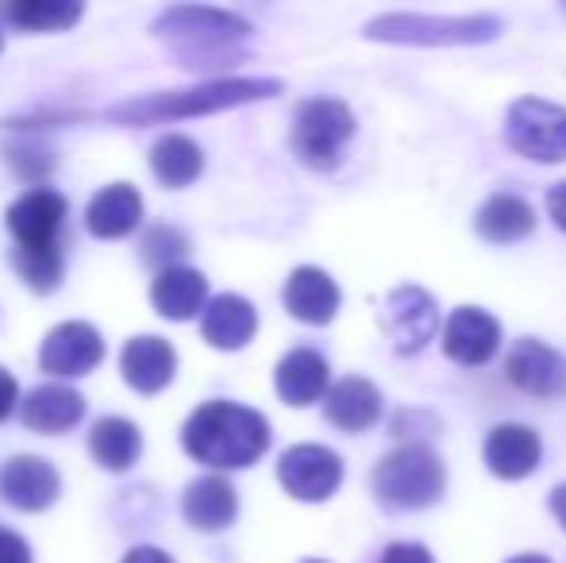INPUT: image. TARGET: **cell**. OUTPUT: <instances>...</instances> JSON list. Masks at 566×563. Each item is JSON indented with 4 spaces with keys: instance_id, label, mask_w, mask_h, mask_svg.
<instances>
[{
    "instance_id": "cell-31",
    "label": "cell",
    "mask_w": 566,
    "mask_h": 563,
    "mask_svg": "<svg viewBox=\"0 0 566 563\" xmlns=\"http://www.w3.org/2000/svg\"><path fill=\"white\" fill-rule=\"evenodd\" d=\"M0 563H31L28 544L15 533H8V529H0Z\"/></svg>"
},
{
    "instance_id": "cell-30",
    "label": "cell",
    "mask_w": 566,
    "mask_h": 563,
    "mask_svg": "<svg viewBox=\"0 0 566 563\" xmlns=\"http://www.w3.org/2000/svg\"><path fill=\"white\" fill-rule=\"evenodd\" d=\"M378 563H436V560H432V552H428L424 544L401 541V544H389L386 556H381Z\"/></svg>"
},
{
    "instance_id": "cell-17",
    "label": "cell",
    "mask_w": 566,
    "mask_h": 563,
    "mask_svg": "<svg viewBox=\"0 0 566 563\" xmlns=\"http://www.w3.org/2000/svg\"><path fill=\"white\" fill-rule=\"evenodd\" d=\"M254 329H259V313L247 298L239 293H220L205 305V316H201V332L212 347L220 352H235V347L251 344Z\"/></svg>"
},
{
    "instance_id": "cell-33",
    "label": "cell",
    "mask_w": 566,
    "mask_h": 563,
    "mask_svg": "<svg viewBox=\"0 0 566 563\" xmlns=\"http://www.w3.org/2000/svg\"><path fill=\"white\" fill-rule=\"evenodd\" d=\"M547 212H552V220L566 232V181H555L547 189Z\"/></svg>"
},
{
    "instance_id": "cell-21",
    "label": "cell",
    "mask_w": 566,
    "mask_h": 563,
    "mask_svg": "<svg viewBox=\"0 0 566 563\" xmlns=\"http://www.w3.org/2000/svg\"><path fill=\"white\" fill-rule=\"evenodd\" d=\"M274 386L290 406H313L316 398H328V359L308 347H297L277 363Z\"/></svg>"
},
{
    "instance_id": "cell-13",
    "label": "cell",
    "mask_w": 566,
    "mask_h": 563,
    "mask_svg": "<svg viewBox=\"0 0 566 563\" xmlns=\"http://www.w3.org/2000/svg\"><path fill=\"white\" fill-rule=\"evenodd\" d=\"M501 347V324L478 305H462L451 313L448 329H443V352L448 359L462 363V367H482L497 355Z\"/></svg>"
},
{
    "instance_id": "cell-25",
    "label": "cell",
    "mask_w": 566,
    "mask_h": 563,
    "mask_svg": "<svg viewBox=\"0 0 566 563\" xmlns=\"http://www.w3.org/2000/svg\"><path fill=\"white\" fill-rule=\"evenodd\" d=\"M474 228H478V236L490 243H516L536 232V212H532V205L524 201V197L493 194V197H485V205L478 209Z\"/></svg>"
},
{
    "instance_id": "cell-16",
    "label": "cell",
    "mask_w": 566,
    "mask_h": 563,
    "mask_svg": "<svg viewBox=\"0 0 566 563\" xmlns=\"http://www.w3.org/2000/svg\"><path fill=\"white\" fill-rule=\"evenodd\" d=\"M0 494L15 510H46L59 498V471L39 456H15L0 475Z\"/></svg>"
},
{
    "instance_id": "cell-9",
    "label": "cell",
    "mask_w": 566,
    "mask_h": 563,
    "mask_svg": "<svg viewBox=\"0 0 566 563\" xmlns=\"http://www.w3.org/2000/svg\"><path fill=\"white\" fill-rule=\"evenodd\" d=\"M381 324H386L397 355H417V352H424L436 340V332H440V309H436V301L428 298L420 285H397L386 298V316H381Z\"/></svg>"
},
{
    "instance_id": "cell-34",
    "label": "cell",
    "mask_w": 566,
    "mask_h": 563,
    "mask_svg": "<svg viewBox=\"0 0 566 563\" xmlns=\"http://www.w3.org/2000/svg\"><path fill=\"white\" fill-rule=\"evenodd\" d=\"M124 563H174V560L166 556L163 549H150V544H143V549H132V552H127Z\"/></svg>"
},
{
    "instance_id": "cell-3",
    "label": "cell",
    "mask_w": 566,
    "mask_h": 563,
    "mask_svg": "<svg viewBox=\"0 0 566 563\" xmlns=\"http://www.w3.org/2000/svg\"><path fill=\"white\" fill-rule=\"evenodd\" d=\"M282 93V82L270 77H228V82H209L186 93H155V97L127 101V105L113 108V121L119 124H155V121H181V116H205L220 113V108L251 105V101H266Z\"/></svg>"
},
{
    "instance_id": "cell-27",
    "label": "cell",
    "mask_w": 566,
    "mask_h": 563,
    "mask_svg": "<svg viewBox=\"0 0 566 563\" xmlns=\"http://www.w3.org/2000/svg\"><path fill=\"white\" fill-rule=\"evenodd\" d=\"M90 451L105 471H127V467L139 459L143 451V436L139 428L124 417H101L90 432Z\"/></svg>"
},
{
    "instance_id": "cell-22",
    "label": "cell",
    "mask_w": 566,
    "mask_h": 563,
    "mask_svg": "<svg viewBox=\"0 0 566 563\" xmlns=\"http://www.w3.org/2000/svg\"><path fill=\"white\" fill-rule=\"evenodd\" d=\"M235 490H231L228 479H220V475H205V479H197L193 487L186 490V498H181V513H186V521L193 529H201V533H220V529H228L231 521H235Z\"/></svg>"
},
{
    "instance_id": "cell-14",
    "label": "cell",
    "mask_w": 566,
    "mask_h": 563,
    "mask_svg": "<svg viewBox=\"0 0 566 563\" xmlns=\"http://www.w3.org/2000/svg\"><path fill=\"white\" fill-rule=\"evenodd\" d=\"M485 467H490L497 479H524L539 467L544 456V444H539L536 428L528 425H497L485 436Z\"/></svg>"
},
{
    "instance_id": "cell-35",
    "label": "cell",
    "mask_w": 566,
    "mask_h": 563,
    "mask_svg": "<svg viewBox=\"0 0 566 563\" xmlns=\"http://www.w3.org/2000/svg\"><path fill=\"white\" fill-rule=\"evenodd\" d=\"M552 513L559 518V525L566 529V482H563V487H555V490H552Z\"/></svg>"
},
{
    "instance_id": "cell-19",
    "label": "cell",
    "mask_w": 566,
    "mask_h": 563,
    "mask_svg": "<svg viewBox=\"0 0 566 563\" xmlns=\"http://www.w3.org/2000/svg\"><path fill=\"white\" fill-rule=\"evenodd\" d=\"M324 414L343 432H366L381 417V394L366 378H339L324 398Z\"/></svg>"
},
{
    "instance_id": "cell-23",
    "label": "cell",
    "mask_w": 566,
    "mask_h": 563,
    "mask_svg": "<svg viewBox=\"0 0 566 563\" xmlns=\"http://www.w3.org/2000/svg\"><path fill=\"white\" fill-rule=\"evenodd\" d=\"M205 298H209V282L193 267H166L150 285V301L166 321H189L205 309Z\"/></svg>"
},
{
    "instance_id": "cell-18",
    "label": "cell",
    "mask_w": 566,
    "mask_h": 563,
    "mask_svg": "<svg viewBox=\"0 0 566 563\" xmlns=\"http://www.w3.org/2000/svg\"><path fill=\"white\" fill-rule=\"evenodd\" d=\"M285 309L305 324H328L339 313V285L321 267H297L285 282Z\"/></svg>"
},
{
    "instance_id": "cell-20",
    "label": "cell",
    "mask_w": 566,
    "mask_h": 563,
    "mask_svg": "<svg viewBox=\"0 0 566 563\" xmlns=\"http://www.w3.org/2000/svg\"><path fill=\"white\" fill-rule=\"evenodd\" d=\"M139 217H143L139 189L127 186V181H116V186H105L90 201V209H85V228H90L93 236H101V240H119V236H127L139 225Z\"/></svg>"
},
{
    "instance_id": "cell-38",
    "label": "cell",
    "mask_w": 566,
    "mask_h": 563,
    "mask_svg": "<svg viewBox=\"0 0 566 563\" xmlns=\"http://www.w3.org/2000/svg\"><path fill=\"white\" fill-rule=\"evenodd\" d=\"M308 563H324V560H308Z\"/></svg>"
},
{
    "instance_id": "cell-32",
    "label": "cell",
    "mask_w": 566,
    "mask_h": 563,
    "mask_svg": "<svg viewBox=\"0 0 566 563\" xmlns=\"http://www.w3.org/2000/svg\"><path fill=\"white\" fill-rule=\"evenodd\" d=\"M15 402H20V386H15V378L8 375L4 367H0V421H4V417L12 414Z\"/></svg>"
},
{
    "instance_id": "cell-10",
    "label": "cell",
    "mask_w": 566,
    "mask_h": 563,
    "mask_svg": "<svg viewBox=\"0 0 566 563\" xmlns=\"http://www.w3.org/2000/svg\"><path fill=\"white\" fill-rule=\"evenodd\" d=\"M62 220H66V197L59 189H28L20 201L8 209V232H12L15 248L23 251H43L59 248Z\"/></svg>"
},
{
    "instance_id": "cell-8",
    "label": "cell",
    "mask_w": 566,
    "mask_h": 563,
    "mask_svg": "<svg viewBox=\"0 0 566 563\" xmlns=\"http://www.w3.org/2000/svg\"><path fill=\"white\" fill-rule=\"evenodd\" d=\"M277 479L297 502H328L343 482V459L324 444H297L277 463Z\"/></svg>"
},
{
    "instance_id": "cell-4",
    "label": "cell",
    "mask_w": 566,
    "mask_h": 563,
    "mask_svg": "<svg viewBox=\"0 0 566 563\" xmlns=\"http://www.w3.org/2000/svg\"><path fill=\"white\" fill-rule=\"evenodd\" d=\"M505 31L497 15H424V12H389L366 23V39L405 46H474L490 43Z\"/></svg>"
},
{
    "instance_id": "cell-5",
    "label": "cell",
    "mask_w": 566,
    "mask_h": 563,
    "mask_svg": "<svg viewBox=\"0 0 566 563\" xmlns=\"http://www.w3.org/2000/svg\"><path fill=\"white\" fill-rule=\"evenodd\" d=\"M448 487V467L424 444L397 448L374 467V494L389 510H424L440 502Z\"/></svg>"
},
{
    "instance_id": "cell-36",
    "label": "cell",
    "mask_w": 566,
    "mask_h": 563,
    "mask_svg": "<svg viewBox=\"0 0 566 563\" xmlns=\"http://www.w3.org/2000/svg\"><path fill=\"white\" fill-rule=\"evenodd\" d=\"M509 563H552V560L539 556V552H528V556H516V560H509Z\"/></svg>"
},
{
    "instance_id": "cell-15",
    "label": "cell",
    "mask_w": 566,
    "mask_h": 563,
    "mask_svg": "<svg viewBox=\"0 0 566 563\" xmlns=\"http://www.w3.org/2000/svg\"><path fill=\"white\" fill-rule=\"evenodd\" d=\"M119 371H124L127 386H135L139 394H158L163 386H170L178 355L163 336H135L119 355Z\"/></svg>"
},
{
    "instance_id": "cell-11",
    "label": "cell",
    "mask_w": 566,
    "mask_h": 563,
    "mask_svg": "<svg viewBox=\"0 0 566 563\" xmlns=\"http://www.w3.org/2000/svg\"><path fill=\"white\" fill-rule=\"evenodd\" d=\"M105 359V340L93 324L85 321H66L43 340V352H39V363H43L46 375L54 378H77L90 375L97 363Z\"/></svg>"
},
{
    "instance_id": "cell-26",
    "label": "cell",
    "mask_w": 566,
    "mask_h": 563,
    "mask_svg": "<svg viewBox=\"0 0 566 563\" xmlns=\"http://www.w3.org/2000/svg\"><path fill=\"white\" fill-rule=\"evenodd\" d=\"M150 170H155V178L163 181V186L181 189V186H189V181L201 178L205 155L193 139L174 132V136H163L155 147H150Z\"/></svg>"
},
{
    "instance_id": "cell-7",
    "label": "cell",
    "mask_w": 566,
    "mask_h": 563,
    "mask_svg": "<svg viewBox=\"0 0 566 563\" xmlns=\"http://www.w3.org/2000/svg\"><path fill=\"white\" fill-rule=\"evenodd\" d=\"M505 143L536 163L566 158V108L544 97H521L505 113Z\"/></svg>"
},
{
    "instance_id": "cell-12",
    "label": "cell",
    "mask_w": 566,
    "mask_h": 563,
    "mask_svg": "<svg viewBox=\"0 0 566 563\" xmlns=\"http://www.w3.org/2000/svg\"><path fill=\"white\" fill-rule=\"evenodd\" d=\"M505 375L516 390L532 394V398H563L566 394V359L544 340H516L505 359Z\"/></svg>"
},
{
    "instance_id": "cell-24",
    "label": "cell",
    "mask_w": 566,
    "mask_h": 563,
    "mask_svg": "<svg viewBox=\"0 0 566 563\" xmlns=\"http://www.w3.org/2000/svg\"><path fill=\"white\" fill-rule=\"evenodd\" d=\"M85 417V398L70 386H39L23 398V425L35 432H66Z\"/></svg>"
},
{
    "instance_id": "cell-29",
    "label": "cell",
    "mask_w": 566,
    "mask_h": 563,
    "mask_svg": "<svg viewBox=\"0 0 566 563\" xmlns=\"http://www.w3.org/2000/svg\"><path fill=\"white\" fill-rule=\"evenodd\" d=\"M12 263L20 271V279L39 293H51L62 282V251L59 248H43V251H12Z\"/></svg>"
},
{
    "instance_id": "cell-2",
    "label": "cell",
    "mask_w": 566,
    "mask_h": 563,
    "mask_svg": "<svg viewBox=\"0 0 566 563\" xmlns=\"http://www.w3.org/2000/svg\"><path fill=\"white\" fill-rule=\"evenodd\" d=\"M155 35L170 43L181 66H228L235 46L251 35V23L224 8H166L155 23Z\"/></svg>"
},
{
    "instance_id": "cell-1",
    "label": "cell",
    "mask_w": 566,
    "mask_h": 563,
    "mask_svg": "<svg viewBox=\"0 0 566 563\" xmlns=\"http://www.w3.org/2000/svg\"><path fill=\"white\" fill-rule=\"evenodd\" d=\"M186 451L209 467H251L270 448V425L262 414L235 402H209L186 421Z\"/></svg>"
},
{
    "instance_id": "cell-37",
    "label": "cell",
    "mask_w": 566,
    "mask_h": 563,
    "mask_svg": "<svg viewBox=\"0 0 566 563\" xmlns=\"http://www.w3.org/2000/svg\"><path fill=\"white\" fill-rule=\"evenodd\" d=\"M0 46H4V31H0Z\"/></svg>"
},
{
    "instance_id": "cell-6",
    "label": "cell",
    "mask_w": 566,
    "mask_h": 563,
    "mask_svg": "<svg viewBox=\"0 0 566 563\" xmlns=\"http://www.w3.org/2000/svg\"><path fill=\"white\" fill-rule=\"evenodd\" d=\"M350 136H355V113L343 101L316 97L297 108L293 121V155L308 166V170H336L343 163Z\"/></svg>"
},
{
    "instance_id": "cell-28",
    "label": "cell",
    "mask_w": 566,
    "mask_h": 563,
    "mask_svg": "<svg viewBox=\"0 0 566 563\" xmlns=\"http://www.w3.org/2000/svg\"><path fill=\"white\" fill-rule=\"evenodd\" d=\"M4 15L23 31H66L82 20L77 0H12L4 4Z\"/></svg>"
}]
</instances>
